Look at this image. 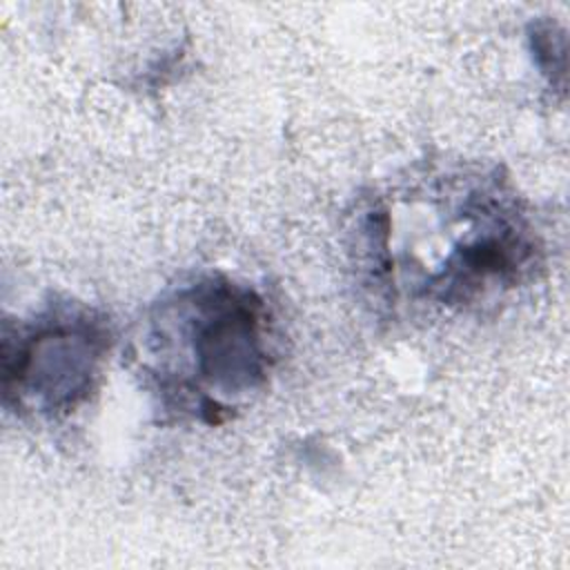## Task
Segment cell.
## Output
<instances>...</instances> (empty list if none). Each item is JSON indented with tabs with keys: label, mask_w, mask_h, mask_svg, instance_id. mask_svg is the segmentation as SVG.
Masks as SVG:
<instances>
[{
	"label": "cell",
	"mask_w": 570,
	"mask_h": 570,
	"mask_svg": "<svg viewBox=\"0 0 570 570\" xmlns=\"http://www.w3.org/2000/svg\"><path fill=\"white\" fill-rule=\"evenodd\" d=\"M160 341L178 343L174 392H189L209 421L225 412L220 396H240L265 383L269 352L265 345L263 301L227 278H200L178 289L154 318Z\"/></svg>",
	"instance_id": "cell-1"
},
{
	"label": "cell",
	"mask_w": 570,
	"mask_h": 570,
	"mask_svg": "<svg viewBox=\"0 0 570 570\" xmlns=\"http://www.w3.org/2000/svg\"><path fill=\"white\" fill-rule=\"evenodd\" d=\"M107 327L87 309L49 307L2 334L4 405L56 416L94 387L107 354Z\"/></svg>",
	"instance_id": "cell-2"
}]
</instances>
